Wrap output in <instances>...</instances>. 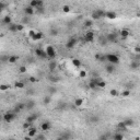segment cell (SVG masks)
Returning a JSON list of instances; mask_svg holds the SVG:
<instances>
[{
  "label": "cell",
  "instance_id": "cell-30",
  "mask_svg": "<svg viewBox=\"0 0 140 140\" xmlns=\"http://www.w3.org/2000/svg\"><path fill=\"white\" fill-rule=\"evenodd\" d=\"M95 12H96L97 15H99L100 18H104L105 17V13H106V11H104V10H102V9H96Z\"/></svg>",
  "mask_w": 140,
  "mask_h": 140
},
{
  "label": "cell",
  "instance_id": "cell-33",
  "mask_svg": "<svg viewBox=\"0 0 140 140\" xmlns=\"http://www.w3.org/2000/svg\"><path fill=\"white\" fill-rule=\"evenodd\" d=\"M48 93H49V95H55L56 93H57V89L55 88V86H49Z\"/></svg>",
  "mask_w": 140,
  "mask_h": 140
},
{
  "label": "cell",
  "instance_id": "cell-47",
  "mask_svg": "<svg viewBox=\"0 0 140 140\" xmlns=\"http://www.w3.org/2000/svg\"><path fill=\"white\" fill-rule=\"evenodd\" d=\"M9 88H10V86H9L8 84H1V86H0V90H1V91H6V90H8Z\"/></svg>",
  "mask_w": 140,
  "mask_h": 140
},
{
  "label": "cell",
  "instance_id": "cell-23",
  "mask_svg": "<svg viewBox=\"0 0 140 140\" xmlns=\"http://www.w3.org/2000/svg\"><path fill=\"white\" fill-rule=\"evenodd\" d=\"M18 60H19V57H18V56H15V55H11V56H9L8 63H15Z\"/></svg>",
  "mask_w": 140,
  "mask_h": 140
},
{
  "label": "cell",
  "instance_id": "cell-12",
  "mask_svg": "<svg viewBox=\"0 0 140 140\" xmlns=\"http://www.w3.org/2000/svg\"><path fill=\"white\" fill-rule=\"evenodd\" d=\"M37 117H38V116H37V114H31V115H29V116L25 118V122L33 124V123H35V120L37 119Z\"/></svg>",
  "mask_w": 140,
  "mask_h": 140
},
{
  "label": "cell",
  "instance_id": "cell-42",
  "mask_svg": "<svg viewBox=\"0 0 140 140\" xmlns=\"http://www.w3.org/2000/svg\"><path fill=\"white\" fill-rule=\"evenodd\" d=\"M49 33H50V35H52V36H57V35H58V30L55 29V27H53V29H50Z\"/></svg>",
  "mask_w": 140,
  "mask_h": 140
},
{
  "label": "cell",
  "instance_id": "cell-40",
  "mask_svg": "<svg viewBox=\"0 0 140 140\" xmlns=\"http://www.w3.org/2000/svg\"><path fill=\"white\" fill-rule=\"evenodd\" d=\"M106 86V82L105 81H103L102 79H101L99 82H97V88H100V89H104Z\"/></svg>",
  "mask_w": 140,
  "mask_h": 140
},
{
  "label": "cell",
  "instance_id": "cell-10",
  "mask_svg": "<svg viewBox=\"0 0 140 140\" xmlns=\"http://www.w3.org/2000/svg\"><path fill=\"white\" fill-rule=\"evenodd\" d=\"M52 125L49 122H44V123L41 124V129H42V131H48L49 129H50Z\"/></svg>",
  "mask_w": 140,
  "mask_h": 140
},
{
  "label": "cell",
  "instance_id": "cell-21",
  "mask_svg": "<svg viewBox=\"0 0 140 140\" xmlns=\"http://www.w3.org/2000/svg\"><path fill=\"white\" fill-rule=\"evenodd\" d=\"M83 102H84V101H83V99H79V97H78V99H76V100H74L73 105L76 106V107H81V106L83 105Z\"/></svg>",
  "mask_w": 140,
  "mask_h": 140
},
{
  "label": "cell",
  "instance_id": "cell-20",
  "mask_svg": "<svg viewBox=\"0 0 140 140\" xmlns=\"http://www.w3.org/2000/svg\"><path fill=\"white\" fill-rule=\"evenodd\" d=\"M24 108H26V105H25V103H18L17 105H15V112H21V111H23Z\"/></svg>",
  "mask_w": 140,
  "mask_h": 140
},
{
  "label": "cell",
  "instance_id": "cell-16",
  "mask_svg": "<svg viewBox=\"0 0 140 140\" xmlns=\"http://www.w3.org/2000/svg\"><path fill=\"white\" fill-rule=\"evenodd\" d=\"M139 67H140V63L137 61V60H132L131 63H130V65H129V68L131 69V70H136Z\"/></svg>",
  "mask_w": 140,
  "mask_h": 140
},
{
  "label": "cell",
  "instance_id": "cell-37",
  "mask_svg": "<svg viewBox=\"0 0 140 140\" xmlns=\"http://www.w3.org/2000/svg\"><path fill=\"white\" fill-rule=\"evenodd\" d=\"M31 127H32V124L31 123H27V122H24V123H23V125H22V128L25 129L26 131H27V130H29Z\"/></svg>",
  "mask_w": 140,
  "mask_h": 140
},
{
  "label": "cell",
  "instance_id": "cell-44",
  "mask_svg": "<svg viewBox=\"0 0 140 140\" xmlns=\"http://www.w3.org/2000/svg\"><path fill=\"white\" fill-rule=\"evenodd\" d=\"M26 70H27V69H26V66H21L20 68H19V72H20V73H25Z\"/></svg>",
  "mask_w": 140,
  "mask_h": 140
},
{
  "label": "cell",
  "instance_id": "cell-3",
  "mask_svg": "<svg viewBox=\"0 0 140 140\" xmlns=\"http://www.w3.org/2000/svg\"><path fill=\"white\" fill-rule=\"evenodd\" d=\"M15 117H17L15 113H12V112H7L6 114H3L2 116L5 123H11V122H13L15 119Z\"/></svg>",
  "mask_w": 140,
  "mask_h": 140
},
{
  "label": "cell",
  "instance_id": "cell-43",
  "mask_svg": "<svg viewBox=\"0 0 140 140\" xmlns=\"http://www.w3.org/2000/svg\"><path fill=\"white\" fill-rule=\"evenodd\" d=\"M91 18H92V20H100L101 18L97 15V13L95 11H93L92 12V14H91Z\"/></svg>",
  "mask_w": 140,
  "mask_h": 140
},
{
  "label": "cell",
  "instance_id": "cell-1",
  "mask_svg": "<svg viewBox=\"0 0 140 140\" xmlns=\"http://www.w3.org/2000/svg\"><path fill=\"white\" fill-rule=\"evenodd\" d=\"M105 58L111 65H114L115 66V65L119 63V57L116 54H107V55H105Z\"/></svg>",
  "mask_w": 140,
  "mask_h": 140
},
{
  "label": "cell",
  "instance_id": "cell-46",
  "mask_svg": "<svg viewBox=\"0 0 140 140\" xmlns=\"http://www.w3.org/2000/svg\"><path fill=\"white\" fill-rule=\"evenodd\" d=\"M97 140H108V137H107L105 134H103V135H101L100 137L97 138Z\"/></svg>",
  "mask_w": 140,
  "mask_h": 140
},
{
  "label": "cell",
  "instance_id": "cell-53",
  "mask_svg": "<svg viewBox=\"0 0 140 140\" xmlns=\"http://www.w3.org/2000/svg\"><path fill=\"white\" fill-rule=\"evenodd\" d=\"M56 140H65V139H63V138L61 137V136H58V137L56 138Z\"/></svg>",
  "mask_w": 140,
  "mask_h": 140
},
{
  "label": "cell",
  "instance_id": "cell-50",
  "mask_svg": "<svg viewBox=\"0 0 140 140\" xmlns=\"http://www.w3.org/2000/svg\"><path fill=\"white\" fill-rule=\"evenodd\" d=\"M101 57H102V55H101V54H95V56H94V58H95V60H96V61H100Z\"/></svg>",
  "mask_w": 140,
  "mask_h": 140
},
{
  "label": "cell",
  "instance_id": "cell-56",
  "mask_svg": "<svg viewBox=\"0 0 140 140\" xmlns=\"http://www.w3.org/2000/svg\"><path fill=\"white\" fill-rule=\"evenodd\" d=\"M136 140H140V138L139 137H136Z\"/></svg>",
  "mask_w": 140,
  "mask_h": 140
},
{
  "label": "cell",
  "instance_id": "cell-28",
  "mask_svg": "<svg viewBox=\"0 0 140 140\" xmlns=\"http://www.w3.org/2000/svg\"><path fill=\"white\" fill-rule=\"evenodd\" d=\"M117 128L119 129V130H126V129H127V126L124 123V120L123 122H119V123L117 124Z\"/></svg>",
  "mask_w": 140,
  "mask_h": 140
},
{
  "label": "cell",
  "instance_id": "cell-34",
  "mask_svg": "<svg viewBox=\"0 0 140 140\" xmlns=\"http://www.w3.org/2000/svg\"><path fill=\"white\" fill-rule=\"evenodd\" d=\"M14 86L17 89H23L25 86V84H24V82H22V81H17V82L14 83Z\"/></svg>",
  "mask_w": 140,
  "mask_h": 140
},
{
  "label": "cell",
  "instance_id": "cell-36",
  "mask_svg": "<svg viewBox=\"0 0 140 140\" xmlns=\"http://www.w3.org/2000/svg\"><path fill=\"white\" fill-rule=\"evenodd\" d=\"M61 10H63V13H70V11H71V8H70V6L66 5V6H63Z\"/></svg>",
  "mask_w": 140,
  "mask_h": 140
},
{
  "label": "cell",
  "instance_id": "cell-25",
  "mask_svg": "<svg viewBox=\"0 0 140 140\" xmlns=\"http://www.w3.org/2000/svg\"><path fill=\"white\" fill-rule=\"evenodd\" d=\"M113 140H124V135L120 132H116L113 136Z\"/></svg>",
  "mask_w": 140,
  "mask_h": 140
},
{
  "label": "cell",
  "instance_id": "cell-7",
  "mask_svg": "<svg viewBox=\"0 0 140 140\" xmlns=\"http://www.w3.org/2000/svg\"><path fill=\"white\" fill-rule=\"evenodd\" d=\"M35 55H36L38 58H42V59L48 58V56H47V54H46V52H45V49H42V48L35 49Z\"/></svg>",
  "mask_w": 140,
  "mask_h": 140
},
{
  "label": "cell",
  "instance_id": "cell-15",
  "mask_svg": "<svg viewBox=\"0 0 140 140\" xmlns=\"http://www.w3.org/2000/svg\"><path fill=\"white\" fill-rule=\"evenodd\" d=\"M107 40H106V36H104V35H100L99 36V44H100L101 46H106L107 45Z\"/></svg>",
  "mask_w": 140,
  "mask_h": 140
},
{
  "label": "cell",
  "instance_id": "cell-39",
  "mask_svg": "<svg viewBox=\"0 0 140 140\" xmlns=\"http://www.w3.org/2000/svg\"><path fill=\"white\" fill-rule=\"evenodd\" d=\"M86 76H88V72H86V70H79V78H81V79H84Z\"/></svg>",
  "mask_w": 140,
  "mask_h": 140
},
{
  "label": "cell",
  "instance_id": "cell-49",
  "mask_svg": "<svg viewBox=\"0 0 140 140\" xmlns=\"http://www.w3.org/2000/svg\"><path fill=\"white\" fill-rule=\"evenodd\" d=\"M24 30V25H23L22 23L21 24H18V32H21Z\"/></svg>",
  "mask_w": 140,
  "mask_h": 140
},
{
  "label": "cell",
  "instance_id": "cell-19",
  "mask_svg": "<svg viewBox=\"0 0 140 140\" xmlns=\"http://www.w3.org/2000/svg\"><path fill=\"white\" fill-rule=\"evenodd\" d=\"M43 37H44V34L42 33V32H36L34 36L32 37V40L35 41V42H37V41H41Z\"/></svg>",
  "mask_w": 140,
  "mask_h": 140
},
{
  "label": "cell",
  "instance_id": "cell-31",
  "mask_svg": "<svg viewBox=\"0 0 140 140\" xmlns=\"http://www.w3.org/2000/svg\"><path fill=\"white\" fill-rule=\"evenodd\" d=\"M83 25L86 26V27H91V26L93 25V20H91V19H88V20L84 21Z\"/></svg>",
  "mask_w": 140,
  "mask_h": 140
},
{
  "label": "cell",
  "instance_id": "cell-22",
  "mask_svg": "<svg viewBox=\"0 0 140 140\" xmlns=\"http://www.w3.org/2000/svg\"><path fill=\"white\" fill-rule=\"evenodd\" d=\"M50 102H52V95H46V96L43 97V103L44 105H49L50 104Z\"/></svg>",
  "mask_w": 140,
  "mask_h": 140
},
{
  "label": "cell",
  "instance_id": "cell-51",
  "mask_svg": "<svg viewBox=\"0 0 140 140\" xmlns=\"http://www.w3.org/2000/svg\"><path fill=\"white\" fill-rule=\"evenodd\" d=\"M35 33H36V31H34V30H31V31L29 32V35H30L31 37H33V36L35 35Z\"/></svg>",
  "mask_w": 140,
  "mask_h": 140
},
{
  "label": "cell",
  "instance_id": "cell-11",
  "mask_svg": "<svg viewBox=\"0 0 140 140\" xmlns=\"http://www.w3.org/2000/svg\"><path fill=\"white\" fill-rule=\"evenodd\" d=\"M105 18H107V19H109V20H115V19L117 18V13L114 12V11H106Z\"/></svg>",
  "mask_w": 140,
  "mask_h": 140
},
{
  "label": "cell",
  "instance_id": "cell-35",
  "mask_svg": "<svg viewBox=\"0 0 140 140\" xmlns=\"http://www.w3.org/2000/svg\"><path fill=\"white\" fill-rule=\"evenodd\" d=\"M99 122H100V117H99V116H96V115L92 116L91 119H90V123H92V124H97Z\"/></svg>",
  "mask_w": 140,
  "mask_h": 140
},
{
  "label": "cell",
  "instance_id": "cell-54",
  "mask_svg": "<svg viewBox=\"0 0 140 140\" xmlns=\"http://www.w3.org/2000/svg\"><path fill=\"white\" fill-rule=\"evenodd\" d=\"M32 139V138L31 137H29V136H27V137H25V138H24V140H31Z\"/></svg>",
  "mask_w": 140,
  "mask_h": 140
},
{
  "label": "cell",
  "instance_id": "cell-29",
  "mask_svg": "<svg viewBox=\"0 0 140 140\" xmlns=\"http://www.w3.org/2000/svg\"><path fill=\"white\" fill-rule=\"evenodd\" d=\"M8 30L10 32H18V24H10V25L8 26Z\"/></svg>",
  "mask_w": 140,
  "mask_h": 140
},
{
  "label": "cell",
  "instance_id": "cell-38",
  "mask_svg": "<svg viewBox=\"0 0 140 140\" xmlns=\"http://www.w3.org/2000/svg\"><path fill=\"white\" fill-rule=\"evenodd\" d=\"M60 136H61V137H63L65 140H69V139H70V137H71V135H70V132H69V131L63 132V134L60 135Z\"/></svg>",
  "mask_w": 140,
  "mask_h": 140
},
{
  "label": "cell",
  "instance_id": "cell-41",
  "mask_svg": "<svg viewBox=\"0 0 140 140\" xmlns=\"http://www.w3.org/2000/svg\"><path fill=\"white\" fill-rule=\"evenodd\" d=\"M109 95H111V96H113V97L118 96V92H117V90H115V89H112L111 91H109Z\"/></svg>",
  "mask_w": 140,
  "mask_h": 140
},
{
  "label": "cell",
  "instance_id": "cell-13",
  "mask_svg": "<svg viewBox=\"0 0 140 140\" xmlns=\"http://www.w3.org/2000/svg\"><path fill=\"white\" fill-rule=\"evenodd\" d=\"M36 134H37V128H36V127H33V126H32L31 128L27 130V136H29V137H31V138L35 137V136H36Z\"/></svg>",
  "mask_w": 140,
  "mask_h": 140
},
{
  "label": "cell",
  "instance_id": "cell-14",
  "mask_svg": "<svg viewBox=\"0 0 140 140\" xmlns=\"http://www.w3.org/2000/svg\"><path fill=\"white\" fill-rule=\"evenodd\" d=\"M57 61H55V60H50L48 63V69L50 70V71H54V70H56L57 69Z\"/></svg>",
  "mask_w": 140,
  "mask_h": 140
},
{
  "label": "cell",
  "instance_id": "cell-48",
  "mask_svg": "<svg viewBox=\"0 0 140 140\" xmlns=\"http://www.w3.org/2000/svg\"><path fill=\"white\" fill-rule=\"evenodd\" d=\"M29 81L31 83H35V82H37V79L35 77H33V76H31V77L29 78Z\"/></svg>",
  "mask_w": 140,
  "mask_h": 140
},
{
  "label": "cell",
  "instance_id": "cell-32",
  "mask_svg": "<svg viewBox=\"0 0 140 140\" xmlns=\"http://www.w3.org/2000/svg\"><path fill=\"white\" fill-rule=\"evenodd\" d=\"M130 93H131V92H130V90H127V89H125V90H123V91H122L120 95H122L123 97H128L129 95H130Z\"/></svg>",
  "mask_w": 140,
  "mask_h": 140
},
{
  "label": "cell",
  "instance_id": "cell-8",
  "mask_svg": "<svg viewBox=\"0 0 140 140\" xmlns=\"http://www.w3.org/2000/svg\"><path fill=\"white\" fill-rule=\"evenodd\" d=\"M23 11H24V13H25L26 17H31V15L34 14L36 10H35V9H33L32 7H30V6H26V7H24Z\"/></svg>",
  "mask_w": 140,
  "mask_h": 140
},
{
  "label": "cell",
  "instance_id": "cell-4",
  "mask_svg": "<svg viewBox=\"0 0 140 140\" xmlns=\"http://www.w3.org/2000/svg\"><path fill=\"white\" fill-rule=\"evenodd\" d=\"M77 43H78V40H77V38H76V37H71V38H69V40L67 41V43H66V48H67V49H72L73 47H76Z\"/></svg>",
  "mask_w": 140,
  "mask_h": 140
},
{
  "label": "cell",
  "instance_id": "cell-18",
  "mask_svg": "<svg viewBox=\"0 0 140 140\" xmlns=\"http://www.w3.org/2000/svg\"><path fill=\"white\" fill-rule=\"evenodd\" d=\"M2 23L3 24H6V25H10V24H12V19L10 15H6V17L2 18Z\"/></svg>",
  "mask_w": 140,
  "mask_h": 140
},
{
  "label": "cell",
  "instance_id": "cell-45",
  "mask_svg": "<svg viewBox=\"0 0 140 140\" xmlns=\"http://www.w3.org/2000/svg\"><path fill=\"white\" fill-rule=\"evenodd\" d=\"M27 23H30V18L29 17H24L22 19V24L24 25V24H27Z\"/></svg>",
  "mask_w": 140,
  "mask_h": 140
},
{
  "label": "cell",
  "instance_id": "cell-24",
  "mask_svg": "<svg viewBox=\"0 0 140 140\" xmlns=\"http://www.w3.org/2000/svg\"><path fill=\"white\" fill-rule=\"evenodd\" d=\"M124 123L126 124L127 128H128V127H132V126L135 125L134 119H131V118H127V119H125V120H124Z\"/></svg>",
  "mask_w": 140,
  "mask_h": 140
},
{
  "label": "cell",
  "instance_id": "cell-26",
  "mask_svg": "<svg viewBox=\"0 0 140 140\" xmlns=\"http://www.w3.org/2000/svg\"><path fill=\"white\" fill-rule=\"evenodd\" d=\"M71 63H72V65H73L74 67H77V68H80L81 67V61L78 58H73V59L71 60Z\"/></svg>",
  "mask_w": 140,
  "mask_h": 140
},
{
  "label": "cell",
  "instance_id": "cell-27",
  "mask_svg": "<svg viewBox=\"0 0 140 140\" xmlns=\"http://www.w3.org/2000/svg\"><path fill=\"white\" fill-rule=\"evenodd\" d=\"M25 105H26V109H32L35 107V102L34 101H29V102L25 103Z\"/></svg>",
  "mask_w": 140,
  "mask_h": 140
},
{
  "label": "cell",
  "instance_id": "cell-17",
  "mask_svg": "<svg viewBox=\"0 0 140 140\" xmlns=\"http://www.w3.org/2000/svg\"><path fill=\"white\" fill-rule=\"evenodd\" d=\"M105 70H106V72L107 73H109V74H112V73H114L115 72V70H116V68H115V66L114 65H107V66L105 67Z\"/></svg>",
  "mask_w": 140,
  "mask_h": 140
},
{
  "label": "cell",
  "instance_id": "cell-57",
  "mask_svg": "<svg viewBox=\"0 0 140 140\" xmlns=\"http://www.w3.org/2000/svg\"><path fill=\"white\" fill-rule=\"evenodd\" d=\"M138 46H139V47H140V42H139V45H138Z\"/></svg>",
  "mask_w": 140,
  "mask_h": 140
},
{
  "label": "cell",
  "instance_id": "cell-5",
  "mask_svg": "<svg viewBox=\"0 0 140 140\" xmlns=\"http://www.w3.org/2000/svg\"><path fill=\"white\" fill-rule=\"evenodd\" d=\"M94 38H95L94 32L88 31L86 34H84V40H86V43H92V42H94Z\"/></svg>",
  "mask_w": 140,
  "mask_h": 140
},
{
  "label": "cell",
  "instance_id": "cell-2",
  "mask_svg": "<svg viewBox=\"0 0 140 140\" xmlns=\"http://www.w3.org/2000/svg\"><path fill=\"white\" fill-rule=\"evenodd\" d=\"M45 52L46 54H47V56H48L49 59L54 60L55 57H56V55H57V53H56V49L54 48V46L53 45H47L45 47Z\"/></svg>",
  "mask_w": 140,
  "mask_h": 140
},
{
  "label": "cell",
  "instance_id": "cell-6",
  "mask_svg": "<svg viewBox=\"0 0 140 140\" xmlns=\"http://www.w3.org/2000/svg\"><path fill=\"white\" fill-rule=\"evenodd\" d=\"M106 40L108 43H117V38H118V35L116 33H108L106 34Z\"/></svg>",
  "mask_w": 140,
  "mask_h": 140
},
{
  "label": "cell",
  "instance_id": "cell-52",
  "mask_svg": "<svg viewBox=\"0 0 140 140\" xmlns=\"http://www.w3.org/2000/svg\"><path fill=\"white\" fill-rule=\"evenodd\" d=\"M134 50H135V53H137V54H140V47H139V46H137V47H135V48H134Z\"/></svg>",
  "mask_w": 140,
  "mask_h": 140
},
{
  "label": "cell",
  "instance_id": "cell-9",
  "mask_svg": "<svg viewBox=\"0 0 140 140\" xmlns=\"http://www.w3.org/2000/svg\"><path fill=\"white\" fill-rule=\"evenodd\" d=\"M119 35L123 40H125V38H127L128 36H130V31L127 29H122L119 32Z\"/></svg>",
  "mask_w": 140,
  "mask_h": 140
},
{
  "label": "cell",
  "instance_id": "cell-55",
  "mask_svg": "<svg viewBox=\"0 0 140 140\" xmlns=\"http://www.w3.org/2000/svg\"><path fill=\"white\" fill-rule=\"evenodd\" d=\"M8 140H15V139H14V138H9Z\"/></svg>",
  "mask_w": 140,
  "mask_h": 140
}]
</instances>
